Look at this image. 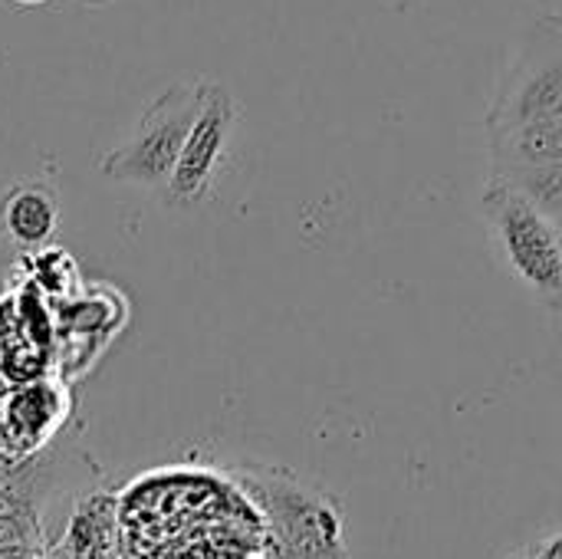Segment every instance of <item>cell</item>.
<instances>
[{"instance_id":"6da1fadb","label":"cell","mask_w":562,"mask_h":559,"mask_svg":"<svg viewBox=\"0 0 562 559\" xmlns=\"http://www.w3.org/2000/svg\"><path fill=\"white\" fill-rule=\"evenodd\" d=\"M231 478L263 514L273 559H346L342 511L329 491L277 465H237Z\"/></svg>"},{"instance_id":"7a4b0ae2","label":"cell","mask_w":562,"mask_h":559,"mask_svg":"<svg viewBox=\"0 0 562 559\" xmlns=\"http://www.w3.org/2000/svg\"><path fill=\"white\" fill-rule=\"evenodd\" d=\"M484 221L501 264L543 306L562 310V237L533 198L507 178L484 188Z\"/></svg>"},{"instance_id":"3957f363","label":"cell","mask_w":562,"mask_h":559,"mask_svg":"<svg viewBox=\"0 0 562 559\" xmlns=\"http://www.w3.org/2000/svg\"><path fill=\"white\" fill-rule=\"evenodd\" d=\"M198 112V86H168L138 119L128 142L105 155L102 171L119 185H168Z\"/></svg>"},{"instance_id":"277c9868","label":"cell","mask_w":562,"mask_h":559,"mask_svg":"<svg viewBox=\"0 0 562 559\" xmlns=\"http://www.w3.org/2000/svg\"><path fill=\"white\" fill-rule=\"evenodd\" d=\"M237 115V102L224 82H198V112L178 155V165L168 178V198L175 204H198L214 188L231 148Z\"/></svg>"},{"instance_id":"5b68a950","label":"cell","mask_w":562,"mask_h":559,"mask_svg":"<svg viewBox=\"0 0 562 559\" xmlns=\"http://www.w3.org/2000/svg\"><path fill=\"white\" fill-rule=\"evenodd\" d=\"M66 415L69 395L59 382L30 379L23 385H10L0 409V445L16 455H36Z\"/></svg>"},{"instance_id":"8992f818","label":"cell","mask_w":562,"mask_h":559,"mask_svg":"<svg viewBox=\"0 0 562 559\" xmlns=\"http://www.w3.org/2000/svg\"><path fill=\"white\" fill-rule=\"evenodd\" d=\"M3 227L16 244H43L56 231V201L40 185H20L3 198Z\"/></svg>"},{"instance_id":"52a82bcc","label":"cell","mask_w":562,"mask_h":559,"mask_svg":"<svg viewBox=\"0 0 562 559\" xmlns=\"http://www.w3.org/2000/svg\"><path fill=\"white\" fill-rule=\"evenodd\" d=\"M520 559H562V530L540 540V544H533Z\"/></svg>"},{"instance_id":"ba28073f","label":"cell","mask_w":562,"mask_h":559,"mask_svg":"<svg viewBox=\"0 0 562 559\" xmlns=\"http://www.w3.org/2000/svg\"><path fill=\"white\" fill-rule=\"evenodd\" d=\"M0 559H49V547L13 544V547H0Z\"/></svg>"},{"instance_id":"9c48e42d","label":"cell","mask_w":562,"mask_h":559,"mask_svg":"<svg viewBox=\"0 0 562 559\" xmlns=\"http://www.w3.org/2000/svg\"><path fill=\"white\" fill-rule=\"evenodd\" d=\"M20 3H40V0H20Z\"/></svg>"}]
</instances>
